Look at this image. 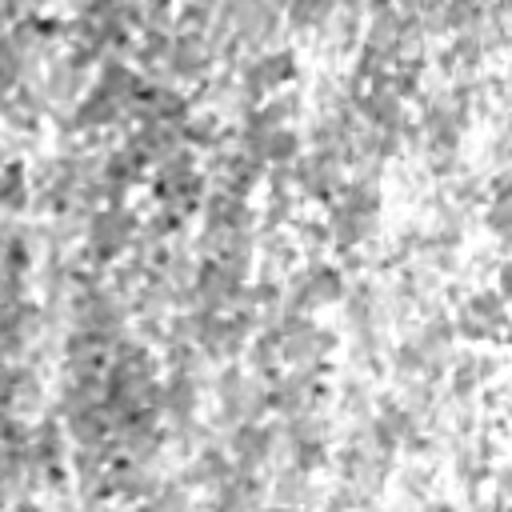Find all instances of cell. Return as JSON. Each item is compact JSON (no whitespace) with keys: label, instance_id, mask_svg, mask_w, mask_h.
Segmentation results:
<instances>
[{"label":"cell","instance_id":"6da1fadb","mask_svg":"<svg viewBox=\"0 0 512 512\" xmlns=\"http://www.w3.org/2000/svg\"><path fill=\"white\" fill-rule=\"evenodd\" d=\"M328 244L340 256H360L380 240L384 228V184L380 176H348L324 212Z\"/></svg>","mask_w":512,"mask_h":512},{"label":"cell","instance_id":"7a4b0ae2","mask_svg":"<svg viewBox=\"0 0 512 512\" xmlns=\"http://www.w3.org/2000/svg\"><path fill=\"white\" fill-rule=\"evenodd\" d=\"M276 464H292L308 476H320L324 468H332V452H336V420L320 408L296 412V416H280L276 420Z\"/></svg>","mask_w":512,"mask_h":512},{"label":"cell","instance_id":"3957f363","mask_svg":"<svg viewBox=\"0 0 512 512\" xmlns=\"http://www.w3.org/2000/svg\"><path fill=\"white\" fill-rule=\"evenodd\" d=\"M208 396H212V424L220 432L236 428L240 420H260L272 412V400H268V380L256 376L252 368L228 360L216 368L212 384H208Z\"/></svg>","mask_w":512,"mask_h":512},{"label":"cell","instance_id":"277c9868","mask_svg":"<svg viewBox=\"0 0 512 512\" xmlns=\"http://www.w3.org/2000/svg\"><path fill=\"white\" fill-rule=\"evenodd\" d=\"M140 228H144V216L128 204H100L92 216H88V228H84V260L88 268H112L116 260H124L128 248H136L140 240Z\"/></svg>","mask_w":512,"mask_h":512},{"label":"cell","instance_id":"5b68a950","mask_svg":"<svg viewBox=\"0 0 512 512\" xmlns=\"http://www.w3.org/2000/svg\"><path fill=\"white\" fill-rule=\"evenodd\" d=\"M456 332L468 344H484V340H508L512 336V300L496 292V284L488 288H468L456 308H452Z\"/></svg>","mask_w":512,"mask_h":512},{"label":"cell","instance_id":"8992f818","mask_svg":"<svg viewBox=\"0 0 512 512\" xmlns=\"http://www.w3.org/2000/svg\"><path fill=\"white\" fill-rule=\"evenodd\" d=\"M284 340H280V360L284 368H316L328 372L340 344V332L332 324H316L312 316H280Z\"/></svg>","mask_w":512,"mask_h":512},{"label":"cell","instance_id":"52a82bcc","mask_svg":"<svg viewBox=\"0 0 512 512\" xmlns=\"http://www.w3.org/2000/svg\"><path fill=\"white\" fill-rule=\"evenodd\" d=\"M440 452L448 456L452 480L460 488H468V504H484L480 484H492V472H496V440L484 428H472V432H460V436H444L440 440Z\"/></svg>","mask_w":512,"mask_h":512},{"label":"cell","instance_id":"ba28073f","mask_svg":"<svg viewBox=\"0 0 512 512\" xmlns=\"http://www.w3.org/2000/svg\"><path fill=\"white\" fill-rule=\"evenodd\" d=\"M192 324H196V332H192V340H196V348L212 360V364H228V360H240L244 352H248V344H252V336H256V324L240 312V308H232V312H208V308H192Z\"/></svg>","mask_w":512,"mask_h":512},{"label":"cell","instance_id":"9c48e42d","mask_svg":"<svg viewBox=\"0 0 512 512\" xmlns=\"http://www.w3.org/2000/svg\"><path fill=\"white\" fill-rule=\"evenodd\" d=\"M232 72H236L244 96H248L252 104H260V100H268L272 92L296 84V76H300V52L288 48V44H272V48L248 52Z\"/></svg>","mask_w":512,"mask_h":512},{"label":"cell","instance_id":"30bf717a","mask_svg":"<svg viewBox=\"0 0 512 512\" xmlns=\"http://www.w3.org/2000/svg\"><path fill=\"white\" fill-rule=\"evenodd\" d=\"M92 76H96V60L72 44H64L40 72V88L44 96L52 100V116L56 112H72L80 104V96L92 88Z\"/></svg>","mask_w":512,"mask_h":512},{"label":"cell","instance_id":"8fae6325","mask_svg":"<svg viewBox=\"0 0 512 512\" xmlns=\"http://www.w3.org/2000/svg\"><path fill=\"white\" fill-rule=\"evenodd\" d=\"M340 320L344 332H368V328H392V300H388V280L380 284L372 272L348 276L344 300H340Z\"/></svg>","mask_w":512,"mask_h":512},{"label":"cell","instance_id":"7c38bea8","mask_svg":"<svg viewBox=\"0 0 512 512\" xmlns=\"http://www.w3.org/2000/svg\"><path fill=\"white\" fill-rule=\"evenodd\" d=\"M204 172H208L212 188L232 192V196H252L268 180V164L252 160L232 136L224 144H216L212 152H204Z\"/></svg>","mask_w":512,"mask_h":512},{"label":"cell","instance_id":"4fadbf2b","mask_svg":"<svg viewBox=\"0 0 512 512\" xmlns=\"http://www.w3.org/2000/svg\"><path fill=\"white\" fill-rule=\"evenodd\" d=\"M348 180V168H344V156L336 148H304L300 160L292 164V184H296V196L304 204H328L340 184Z\"/></svg>","mask_w":512,"mask_h":512},{"label":"cell","instance_id":"5bb4252c","mask_svg":"<svg viewBox=\"0 0 512 512\" xmlns=\"http://www.w3.org/2000/svg\"><path fill=\"white\" fill-rule=\"evenodd\" d=\"M268 400L276 416H296L308 408H320L328 400V380L316 368H280L268 380Z\"/></svg>","mask_w":512,"mask_h":512},{"label":"cell","instance_id":"9a60e30c","mask_svg":"<svg viewBox=\"0 0 512 512\" xmlns=\"http://www.w3.org/2000/svg\"><path fill=\"white\" fill-rule=\"evenodd\" d=\"M248 288V276H240L236 268L220 264L216 256H200L196 260V276H192V308H208V312H232L240 304Z\"/></svg>","mask_w":512,"mask_h":512},{"label":"cell","instance_id":"2e32d148","mask_svg":"<svg viewBox=\"0 0 512 512\" xmlns=\"http://www.w3.org/2000/svg\"><path fill=\"white\" fill-rule=\"evenodd\" d=\"M216 64L220 60H216V52L208 44V32H184V28H176L172 48H168V60H164V72H168L172 84H184V88L204 84L216 72Z\"/></svg>","mask_w":512,"mask_h":512},{"label":"cell","instance_id":"e0dca14e","mask_svg":"<svg viewBox=\"0 0 512 512\" xmlns=\"http://www.w3.org/2000/svg\"><path fill=\"white\" fill-rule=\"evenodd\" d=\"M228 20H232V28H236V36H240V44L248 52H260V48L280 44V36L288 28L284 8L276 0H240L228 12Z\"/></svg>","mask_w":512,"mask_h":512},{"label":"cell","instance_id":"ac0fdd59","mask_svg":"<svg viewBox=\"0 0 512 512\" xmlns=\"http://www.w3.org/2000/svg\"><path fill=\"white\" fill-rule=\"evenodd\" d=\"M496 376H500L496 352H484V348H456V356H452L444 380H448V396L480 404V396L496 384Z\"/></svg>","mask_w":512,"mask_h":512},{"label":"cell","instance_id":"d6986e66","mask_svg":"<svg viewBox=\"0 0 512 512\" xmlns=\"http://www.w3.org/2000/svg\"><path fill=\"white\" fill-rule=\"evenodd\" d=\"M224 444L236 460V468H248V472H268L276 464V420H240L236 428L224 432Z\"/></svg>","mask_w":512,"mask_h":512},{"label":"cell","instance_id":"ffe728a7","mask_svg":"<svg viewBox=\"0 0 512 512\" xmlns=\"http://www.w3.org/2000/svg\"><path fill=\"white\" fill-rule=\"evenodd\" d=\"M204 392H208L204 368H164V376H160V412H164V424H180V420L200 416Z\"/></svg>","mask_w":512,"mask_h":512},{"label":"cell","instance_id":"44dd1931","mask_svg":"<svg viewBox=\"0 0 512 512\" xmlns=\"http://www.w3.org/2000/svg\"><path fill=\"white\" fill-rule=\"evenodd\" d=\"M356 112L364 124L372 128H408V100L400 96V88L392 84V72L372 80V84H360L356 88Z\"/></svg>","mask_w":512,"mask_h":512},{"label":"cell","instance_id":"7402d4cb","mask_svg":"<svg viewBox=\"0 0 512 512\" xmlns=\"http://www.w3.org/2000/svg\"><path fill=\"white\" fill-rule=\"evenodd\" d=\"M200 504H212V508H260V504H272L268 500V472H248V468H232L220 484H212Z\"/></svg>","mask_w":512,"mask_h":512},{"label":"cell","instance_id":"603a6c76","mask_svg":"<svg viewBox=\"0 0 512 512\" xmlns=\"http://www.w3.org/2000/svg\"><path fill=\"white\" fill-rule=\"evenodd\" d=\"M240 228H260V212L248 204V196L212 188L200 208V232H240Z\"/></svg>","mask_w":512,"mask_h":512},{"label":"cell","instance_id":"cb8c5ba5","mask_svg":"<svg viewBox=\"0 0 512 512\" xmlns=\"http://www.w3.org/2000/svg\"><path fill=\"white\" fill-rule=\"evenodd\" d=\"M372 380L376 376H364V372H352V368H344V376L336 380L332 400H336V412L344 416V424L372 420V412H376V388H372Z\"/></svg>","mask_w":512,"mask_h":512},{"label":"cell","instance_id":"d4e9b609","mask_svg":"<svg viewBox=\"0 0 512 512\" xmlns=\"http://www.w3.org/2000/svg\"><path fill=\"white\" fill-rule=\"evenodd\" d=\"M196 112V96L184 92V84H164L152 80V92L140 108V120H164V124H184Z\"/></svg>","mask_w":512,"mask_h":512},{"label":"cell","instance_id":"484cf974","mask_svg":"<svg viewBox=\"0 0 512 512\" xmlns=\"http://www.w3.org/2000/svg\"><path fill=\"white\" fill-rule=\"evenodd\" d=\"M268 500L272 504H288V508H300V504H320L324 492L316 488V480L292 464H276V472L268 476Z\"/></svg>","mask_w":512,"mask_h":512},{"label":"cell","instance_id":"4316f807","mask_svg":"<svg viewBox=\"0 0 512 512\" xmlns=\"http://www.w3.org/2000/svg\"><path fill=\"white\" fill-rule=\"evenodd\" d=\"M420 20H424L428 40H436V36H452V32L472 28L476 20H484V8L476 0H440V8L420 16Z\"/></svg>","mask_w":512,"mask_h":512},{"label":"cell","instance_id":"83f0119b","mask_svg":"<svg viewBox=\"0 0 512 512\" xmlns=\"http://www.w3.org/2000/svg\"><path fill=\"white\" fill-rule=\"evenodd\" d=\"M0 196H4V212H8V216L32 212V164H24L20 156H8Z\"/></svg>","mask_w":512,"mask_h":512},{"label":"cell","instance_id":"f1b7e54d","mask_svg":"<svg viewBox=\"0 0 512 512\" xmlns=\"http://www.w3.org/2000/svg\"><path fill=\"white\" fill-rule=\"evenodd\" d=\"M480 228H484L492 240L512 236V200H484V208H480Z\"/></svg>","mask_w":512,"mask_h":512},{"label":"cell","instance_id":"f546056e","mask_svg":"<svg viewBox=\"0 0 512 512\" xmlns=\"http://www.w3.org/2000/svg\"><path fill=\"white\" fill-rule=\"evenodd\" d=\"M492 484H496V496H492V504H512V456L496 464V472H492Z\"/></svg>","mask_w":512,"mask_h":512},{"label":"cell","instance_id":"4dcf8cb0","mask_svg":"<svg viewBox=\"0 0 512 512\" xmlns=\"http://www.w3.org/2000/svg\"><path fill=\"white\" fill-rule=\"evenodd\" d=\"M492 284H496V292H500V296H508V300H512V256H504V260L496 264Z\"/></svg>","mask_w":512,"mask_h":512},{"label":"cell","instance_id":"1f68e13d","mask_svg":"<svg viewBox=\"0 0 512 512\" xmlns=\"http://www.w3.org/2000/svg\"><path fill=\"white\" fill-rule=\"evenodd\" d=\"M396 8H400L404 16H428V12L440 8V0H396Z\"/></svg>","mask_w":512,"mask_h":512},{"label":"cell","instance_id":"d6a6232c","mask_svg":"<svg viewBox=\"0 0 512 512\" xmlns=\"http://www.w3.org/2000/svg\"><path fill=\"white\" fill-rule=\"evenodd\" d=\"M484 8V16H496V20H512V0H476Z\"/></svg>","mask_w":512,"mask_h":512}]
</instances>
